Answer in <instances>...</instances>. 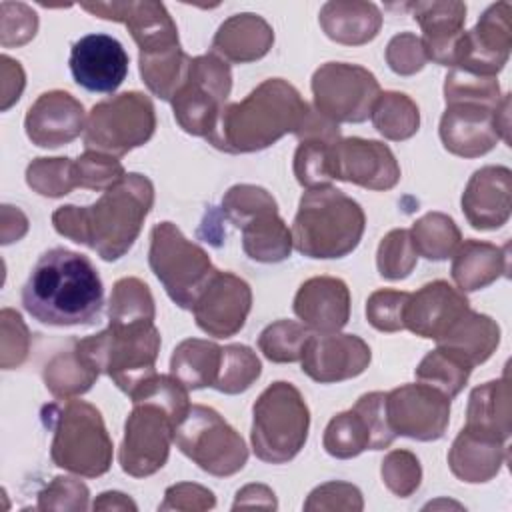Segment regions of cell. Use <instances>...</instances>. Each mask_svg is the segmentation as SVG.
I'll return each instance as SVG.
<instances>
[{"label": "cell", "mask_w": 512, "mask_h": 512, "mask_svg": "<svg viewBox=\"0 0 512 512\" xmlns=\"http://www.w3.org/2000/svg\"><path fill=\"white\" fill-rule=\"evenodd\" d=\"M154 204V184L148 176L130 172L90 206L66 204L54 210V230L94 250L102 260L122 258L136 242L144 218Z\"/></svg>", "instance_id": "obj_1"}, {"label": "cell", "mask_w": 512, "mask_h": 512, "mask_svg": "<svg viewBox=\"0 0 512 512\" xmlns=\"http://www.w3.org/2000/svg\"><path fill=\"white\" fill-rule=\"evenodd\" d=\"M104 288L88 256L68 250H46L22 288V306L48 326H82L100 318Z\"/></svg>", "instance_id": "obj_2"}, {"label": "cell", "mask_w": 512, "mask_h": 512, "mask_svg": "<svg viewBox=\"0 0 512 512\" xmlns=\"http://www.w3.org/2000/svg\"><path fill=\"white\" fill-rule=\"evenodd\" d=\"M308 110L310 106L290 82L268 78L244 100L226 104L206 140L228 154L258 152L282 136L294 134Z\"/></svg>", "instance_id": "obj_3"}, {"label": "cell", "mask_w": 512, "mask_h": 512, "mask_svg": "<svg viewBox=\"0 0 512 512\" xmlns=\"http://www.w3.org/2000/svg\"><path fill=\"white\" fill-rule=\"evenodd\" d=\"M366 216L362 206L342 190L324 184L308 188L292 224V246L308 258H342L362 240Z\"/></svg>", "instance_id": "obj_4"}, {"label": "cell", "mask_w": 512, "mask_h": 512, "mask_svg": "<svg viewBox=\"0 0 512 512\" xmlns=\"http://www.w3.org/2000/svg\"><path fill=\"white\" fill-rule=\"evenodd\" d=\"M40 416L52 428L50 458L56 466L86 478H96L110 470L112 440L96 406L68 398L46 404Z\"/></svg>", "instance_id": "obj_5"}, {"label": "cell", "mask_w": 512, "mask_h": 512, "mask_svg": "<svg viewBox=\"0 0 512 512\" xmlns=\"http://www.w3.org/2000/svg\"><path fill=\"white\" fill-rule=\"evenodd\" d=\"M76 344L128 396L156 374L160 332L154 322L108 324L106 330L78 338Z\"/></svg>", "instance_id": "obj_6"}, {"label": "cell", "mask_w": 512, "mask_h": 512, "mask_svg": "<svg viewBox=\"0 0 512 512\" xmlns=\"http://www.w3.org/2000/svg\"><path fill=\"white\" fill-rule=\"evenodd\" d=\"M308 428L310 410L300 390L290 382H272L252 406L250 442L262 462H290L304 448Z\"/></svg>", "instance_id": "obj_7"}, {"label": "cell", "mask_w": 512, "mask_h": 512, "mask_svg": "<svg viewBox=\"0 0 512 512\" xmlns=\"http://www.w3.org/2000/svg\"><path fill=\"white\" fill-rule=\"evenodd\" d=\"M222 214L242 230L248 258L264 264L282 262L292 252V232L278 214L272 194L254 184H236L222 198Z\"/></svg>", "instance_id": "obj_8"}, {"label": "cell", "mask_w": 512, "mask_h": 512, "mask_svg": "<svg viewBox=\"0 0 512 512\" xmlns=\"http://www.w3.org/2000/svg\"><path fill=\"white\" fill-rule=\"evenodd\" d=\"M148 264L170 300L186 310H192L198 294L216 274L206 250L188 240L172 222L152 228Z\"/></svg>", "instance_id": "obj_9"}, {"label": "cell", "mask_w": 512, "mask_h": 512, "mask_svg": "<svg viewBox=\"0 0 512 512\" xmlns=\"http://www.w3.org/2000/svg\"><path fill=\"white\" fill-rule=\"evenodd\" d=\"M156 130L152 100L142 92H122L92 106L86 128V150L124 156L146 144Z\"/></svg>", "instance_id": "obj_10"}, {"label": "cell", "mask_w": 512, "mask_h": 512, "mask_svg": "<svg viewBox=\"0 0 512 512\" xmlns=\"http://www.w3.org/2000/svg\"><path fill=\"white\" fill-rule=\"evenodd\" d=\"M174 442L204 472L224 478L240 472L248 460L242 436L210 406L192 404L176 428Z\"/></svg>", "instance_id": "obj_11"}, {"label": "cell", "mask_w": 512, "mask_h": 512, "mask_svg": "<svg viewBox=\"0 0 512 512\" xmlns=\"http://www.w3.org/2000/svg\"><path fill=\"white\" fill-rule=\"evenodd\" d=\"M232 90V72L226 60L202 54L190 60L188 72L172 102L178 126L192 134L208 138L220 118Z\"/></svg>", "instance_id": "obj_12"}, {"label": "cell", "mask_w": 512, "mask_h": 512, "mask_svg": "<svg viewBox=\"0 0 512 512\" xmlns=\"http://www.w3.org/2000/svg\"><path fill=\"white\" fill-rule=\"evenodd\" d=\"M132 404L134 408L124 424L118 462L128 476L146 478L166 464L180 418L150 398L132 400Z\"/></svg>", "instance_id": "obj_13"}, {"label": "cell", "mask_w": 512, "mask_h": 512, "mask_svg": "<svg viewBox=\"0 0 512 512\" xmlns=\"http://www.w3.org/2000/svg\"><path fill=\"white\" fill-rule=\"evenodd\" d=\"M314 110L332 122H364L380 96L376 76L358 64L326 62L312 74Z\"/></svg>", "instance_id": "obj_14"}, {"label": "cell", "mask_w": 512, "mask_h": 512, "mask_svg": "<svg viewBox=\"0 0 512 512\" xmlns=\"http://www.w3.org/2000/svg\"><path fill=\"white\" fill-rule=\"evenodd\" d=\"M386 392H368L354 408L336 414L324 430V450L340 460L354 458L364 450L388 448L396 434L386 418Z\"/></svg>", "instance_id": "obj_15"}, {"label": "cell", "mask_w": 512, "mask_h": 512, "mask_svg": "<svg viewBox=\"0 0 512 512\" xmlns=\"http://www.w3.org/2000/svg\"><path fill=\"white\" fill-rule=\"evenodd\" d=\"M384 406L392 432L420 442L442 438L450 422V398L422 382L386 392Z\"/></svg>", "instance_id": "obj_16"}, {"label": "cell", "mask_w": 512, "mask_h": 512, "mask_svg": "<svg viewBox=\"0 0 512 512\" xmlns=\"http://www.w3.org/2000/svg\"><path fill=\"white\" fill-rule=\"evenodd\" d=\"M512 6L510 2L492 4L476 22L472 30H464L456 64L466 72L480 76H496L508 62L512 48Z\"/></svg>", "instance_id": "obj_17"}, {"label": "cell", "mask_w": 512, "mask_h": 512, "mask_svg": "<svg viewBox=\"0 0 512 512\" xmlns=\"http://www.w3.org/2000/svg\"><path fill=\"white\" fill-rule=\"evenodd\" d=\"M80 6L92 16L126 24L140 56H156L180 48L178 28L162 2H84Z\"/></svg>", "instance_id": "obj_18"}, {"label": "cell", "mask_w": 512, "mask_h": 512, "mask_svg": "<svg viewBox=\"0 0 512 512\" xmlns=\"http://www.w3.org/2000/svg\"><path fill=\"white\" fill-rule=\"evenodd\" d=\"M330 178L368 190H390L400 180V166L384 142L340 138L330 150Z\"/></svg>", "instance_id": "obj_19"}, {"label": "cell", "mask_w": 512, "mask_h": 512, "mask_svg": "<svg viewBox=\"0 0 512 512\" xmlns=\"http://www.w3.org/2000/svg\"><path fill=\"white\" fill-rule=\"evenodd\" d=\"M250 308L252 290L248 282L232 272L216 270L198 294L192 312L202 332L214 338H228L244 328Z\"/></svg>", "instance_id": "obj_20"}, {"label": "cell", "mask_w": 512, "mask_h": 512, "mask_svg": "<svg viewBox=\"0 0 512 512\" xmlns=\"http://www.w3.org/2000/svg\"><path fill=\"white\" fill-rule=\"evenodd\" d=\"M372 360L370 346L354 334H312L300 358L302 372L320 384L342 382L362 374Z\"/></svg>", "instance_id": "obj_21"}, {"label": "cell", "mask_w": 512, "mask_h": 512, "mask_svg": "<svg viewBox=\"0 0 512 512\" xmlns=\"http://www.w3.org/2000/svg\"><path fill=\"white\" fill-rule=\"evenodd\" d=\"M124 46L108 34H86L70 48V72L88 92L112 94L128 74Z\"/></svg>", "instance_id": "obj_22"}, {"label": "cell", "mask_w": 512, "mask_h": 512, "mask_svg": "<svg viewBox=\"0 0 512 512\" xmlns=\"http://www.w3.org/2000/svg\"><path fill=\"white\" fill-rule=\"evenodd\" d=\"M500 104V102H498ZM496 106L482 102H450L440 118V140L444 148L462 158H478L500 140Z\"/></svg>", "instance_id": "obj_23"}, {"label": "cell", "mask_w": 512, "mask_h": 512, "mask_svg": "<svg viewBox=\"0 0 512 512\" xmlns=\"http://www.w3.org/2000/svg\"><path fill=\"white\" fill-rule=\"evenodd\" d=\"M86 128V114L80 100L70 92L50 90L36 98L24 118V130L32 144L58 148L72 142Z\"/></svg>", "instance_id": "obj_24"}, {"label": "cell", "mask_w": 512, "mask_h": 512, "mask_svg": "<svg viewBox=\"0 0 512 512\" xmlns=\"http://www.w3.org/2000/svg\"><path fill=\"white\" fill-rule=\"evenodd\" d=\"M470 308L462 290L444 280L424 284L410 294L404 308V328L422 338L438 340Z\"/></svg>", "instance_id": "obj_25"}, {"label": "cell", "mask_w": 512, "mask_h": 512, "mask_svg": "<svg viewBox=\"0 0 512 512\" xmlns=\"http://www.w3.org/2000/svg\"><path fill=\"white\" fill-rule=\"evenodd\" d=\"M512 210V172L506 166L476 170L464 192L462 212L476 230H496L508 222Z\"/></svg>", "instance_id": "obj_26"}, {"label": "cell", "mask_w": 512, "mask_h": 512, "mask_svg": "<svg viewBox=\"0 0 512 512\" xmlns=\"http://www.w3.org/2000/svg\"><path fill=\"white\" fill-rule=\"evenodd\" d=\"M294 314L316 334H334L350 318V290L334 276H314L302 282L294 296Z\"/></svg>", "instance_id": "obj_27"}, {"label": "cell", "mask_w": 512, "mask_h": 512, "mask_svg": "<svg viewBox=\"0 0 512 512\" xmlns=\"http://www.w3.org/2000/svg\"><path fill=\"white\" fill-rule=\"evenodd\" d=\"M412 18L422 28V46L426 58L440 66H454L458 46L464 34L466 4L464 2H412L408 4Z\"/></svg>", "instance_id": "obj_28"}, {"label": "cell", "mask_w": 512, "mask_h": 512, "mask_svg": "<svg viewBox=\"0 0 512 512\" xmlns=\"http://www.w3.org/2000/svg\"><path fill=\"white\" fill-rule=\"evenodd\" d=\"M508 460V446L492 436L462 428L448 452L452 474L468 484L492 480Z\"/></svg>", "instance_id": "obj_29"}, {"label": "cell", "mask_w": 512, "mask_h": 512, "mask_svg": "<svg viewBox=\"0 0 512 512\" xmlns=\"http://www.w3.org/2000/svg\"><path fill=\"white\" fill-rule=\"evenodd\" d=\"M274 44L272 26L258 14L244 12L224 20L212 38V50L222 60L246 64L260 60Z\"/></svg>", "instance_id": "obj_30"}, {"label": "cell", "mask_w": 512, "mask_h": 512, "mask_svg": "<svg viewBox=\"0 0 512 512\" xmlns=\"http://www.w3.org/2000/svg\"><path fill=\"white\" fill-rule=\"evenodd\" d=\"M510 244L496 246L480 240L460 242L452 254V278L462 292H474L490 286L510 270Z\"/></svg>", "instance_id": "obj_31"}, {"label": "cell", "mask_w": 512, "mask_h": 512, "mask_svg": "<svg viewBox=\"0 0 512 512\" xmlns=\"http://www.w3.org/2000/svg\"><path fill=\"white\" fill-rule=\"evenodd\" d=\"M512 390L508 372L498 380L484 382L470 392L464 428L508 442L512 432Z\"/></svg>", "instance_id": "obj_32"}, {"label": "cell", "mask_w": 512, "mask_h": 512, "mask_svg": "<svg viewBox=\"0 0 512 512\" xmlns=\"http://www.w3.org/2000/svg\"><path fill=\"white\" fill-rule=\"evenodd\" d=\"M318 20L330 40L346 46H360L374 40L382 26L378 6L360 0L326 2Z\"/></svg>", "instance_id": "obj_33"}, {"label": "cell", "mask_w": 512, "mask_h": 512, "mask_svg": "<svg viewBox=\"0 0 512 512\" xmlns=\"http://www.w3.org/2000/svg\"><path fill=\"white\" fill-rule=\"evenodd\" d=\"M440 348L460 356L472 368L486 362L500 344V326L486 314L466 310L452 328L436 340Z\"/></svg>", "instance_id": "obj_34"}, {"label": "cell", "mask_w": 512, "mask_h": 512, "mask_svg": "<svg viewBox=\"0 0 512 512\" xmlns=\"http://www.w3.org/2000/svg\"><path fill=\"white\" fill-rule=\"evenodd\" d=\"M222 364V346L202 338L182 340L170 358V374L188 390L214 388Z\"/></svg>", "instance_id": "obj_35"}, {"label": "cell", "mask_w": 512, "mask_h": 512, "mask_svg": "<svg viewBox=\"0 0 512 512\" xmlns=\"http://www.w3.org/2000/svg\"><path fill=\"white\" fill-rule=\"evenodd\" d=\"M102 372L90 362V358L78 348L76 340L72 346L58 352L44 366V384L56 398H76L92 388Z\"/></svg>", "instance_id": "obj_36"}, {"label": "cell", "mask_w": 512, "mask_h": 512, "mask_svg": "<svg viewBox=\"0 0 512 512\" xmlns=\"http://www.w3.org/2000/svg\"><path fill=\"white\" fill-rule=\"evenodd\" d=\"M370 120L374 128L388 140H408L418 132L420 112L416 102L402 92H380L376 98Z\"/></svg>", "instance_id": "obj_37"}, {"label": "cell", "mask_w": 512, "mask_h": 512, "mask_svg": "<svg viewBox=\"0 0 512 512\" xmlns=\"http://www.w3.org/2000/svg\"><path fill=\"white\" fill-rule=\"evenodd\" d=\"M410 238L418 256L436 262L450 258L462 242L456 222L442 212H428L418 218L410 228Z\"/></svg>", "instance_id": "obj_38"}, {"label": "cell", "mask_w": 512, "mask_h": 512, "mask_svg": "<svg viewBox=\"0 0 512 512\" xmlns=\"http://www.w3.org/2000/svg\"><path fill=\"white\" fill-rule=\"evenodd\" d=\"M472 366L446 348L430 350L416 366V380L440 390L450 400L466 386Z\"/></svg>", "instance_id": "obj_39"}, {"label": "cell", "mask_w": 512, "mask_h": 512, "mask_svg": "<svg viewBox=\"0 0 512 512\" xmlns=\"http://www.w3.org/2000/svg\"><path fill=\"white\" fill-rule=\"evenodd\" d=\"M154 318H156L154 298L146 282L134 276H126L112 286V294L108 302L110 324L154 322Z\"/></svg>", "instance_id": "obj_40"}, {"label": "cell", "mask_w": 512, "mask_h": 512, "mask_svg": "<svg viewBox=\"0 0 512 512\" xmlns=\"http://www.w3.org/2000/svg\"><path fill=\"white\" fill-rule=\"evenodd\" d=\"M310 336L312 332L302 322L276 320L260 332L258 348L270 362H298Z\"/></svg>", "instance_id": "obj_41"}, {"label": "cell", "mask_w": 512, "mask_h": 512, "mask_svg": "<svg viewBox=\"0 0 512 512\" xmlns=\"http://www.w3.org/2000/svg\"><path fill=\"white\" fill-rule=\"evenodd\" d=\"M262 374L256 352L244 344H228L222 348V364L214 388L224 394H240L248 390Z\"/></svg>", "instance_id": "obj_42"}, {"label": "cell", "mask_w": 512, "mask_h": 512, "mask_svg": "<svg viewBox=\"0 0 512 512\" xmlns=\"http://www.w3.org/2000/svg\"><path fill=\"white\" fill-rule=\"evenodd\" d=\"M26 184L40 196H48V198L66 196L78 186L74 160L36 158L26 168Z\"/></svg>", "instance_id": "obj_43"}, {"label": "cell", "mask_w": 512, "mask_h": 512, "mask_svg": "<svg viewBox=\"0 0 512 512\" xmlns=\"http://www.w3.org/2000/svg\"><path fill=\"white\" fill-rule=\"evenodd\" d=\"M418 254L414 250L410 230L396 228L390 230L376 252V266L382 278L386 280H402L416 266Z\"/></svg>", "instance_id": "obj_44"}, {"label": "cell", "mask_w": 512, "mask_h": 512, "mask_svg": "<svg viewBox=\"0 0 512 512\" xmlns=\"http://www.w3.org/2000/svg\"><path fill=\"white\" fill-rule=\"evenodd\" d=\"M444 100L450 102H482L496 106L502 100L496 76H480L460 68H452L444 78Z\"/></svg>", "instance_id": "obj_45"}, {"label": "cell", "mask_w": 512, "mask_h": 512, "mask_svg": "<svg viewBox=\"0 0 512 512\" xmlns=\"http://www.w3.org/2000/svg\"><path fill=\"white\" fill-rule=\"evenodd\" d=\"M74 172L80 188L102 192L126 176L124 166L116 160V156L96 150H86L82 156H78L74 160Z\"/></svg>", "instance_id": "obj_46"}, {"label": "cell", "mask_w": 512, "mask_h": 512, "mask_svg": "<svg viewBox=\"0 0 512 512\" xmlns=\"http://www.w3.org/2000/svg\"><path fill=\"white\" fill-rule=\"evenodd\" d=\"M380 472L386 488L400 498L412 496L422 480L420 460L410 450L388 452L382 460Z\"/></svg>", "instance_id": "obj_47"}, {"label": "cell", "mask_w": 512, "mask_h": 512, "mask_svg": "<svg viewBox=\"0 0 512 512\" xmlns=\"http://www.w3.org/2000/svg\"><path fill=\"white\" fill-rule=\"evenodd\" d=\"M410 292L382 288L368 296L366 318L380 332L404 330V308Z\"/></svg>", "instance_id": "obj_48"}, {"label": "cell", "mask_w": 512, "mask_h": 512, "mask_svg": "<svg viewBox=\"0 0 512 512\" xmlns=\"http://www.w3.org/2000/svg\"><path fill=\"white\" fill-rule=\"evenodd\" d=\"M0 14V44L4 48L22 46L34 38L38 30V16L30 6L22 2H2Z\"/></svg>", "instance_id": "obj_49"}, {"label": "cell", "mask_w": 512, "mask_h": 512, "mask_svg": "<svg viewBox=\"0 0 512 512\" xmlns=\"http://www.w3.org/2000/svg\"><path fill=\"white\" fill-rule=\"evenodd\" d=\"M88 488L76 478L56 476L40 494L38 510H86L88 508Z\"/></svg>", "instance_id": "obj_50"}, {"label": "cell", "mask_w": 512, "mask_h": 512, "mask_svg": "<svg viewBox=\"0 0 512 512\" xmlns=\"http://www.w3.org/2000/svg\"><path fill=\"white\" fill-rule=\"evenodd\" d=\"M386 62L392 72L400 76H412L428 62L420 36L412 32L396 34L386 46Z\"/></svg>", "instance_id": "obj_51"}, {"label": "cell", "mask_w": 512, "mask_h": 512, "mask_svg": "<svg viewBox=\"0 0 512 512\" xmlns=\"http://www.w3.org/2000/svg\"><path fill=\"white\" fill-rule=\"evenodd\" d=\"M0 326H2V358L0 364L4 370L20 366L28 354V328L22 322V316L12 308H4L0 312Z\"/></svg>", "instance_id": "obj_52"}, {"label": "cell", "mask_w": 512, "mask_h": 512, "mask_svg": "<svg viewBox=\"0 0 512 512\" xmlns=\"http://www.w3.org/2000/svg\"><path fill=\"white\" fill-rule=\"evenodd\" d=\"M362 494L348 482H326L314 488L304 502V510H362Z\"/></svg>", "instance_id": "obj_53"}, {"label": "cell", "mask_w": 512, "mask_h": 512, "mask_svg": "<svg viewBox=\"0 0 512 512\" xmlns=\"http://www.w3.org/2000/svg\"><path fill=\"white\" fill-rule=\"evenodd\" d=\"M214 504H216V498L208 488H204L200 484H192V482H180L166 490L160 510H192V512H196V510H210V508H214Z\"/></svg>", "instance_id": "obj_54"}, {"label": "cell", "mask_w": 512, "mask_h": 512, "mask_svg": "<svg viewBox=\"0 0 512 512\" xmlns=\"http://www.w3.org/2000/svg\"><path fill=\"white\" fill-rule=\"evenodd\" d=\"M2 68H0V86H2V110H8L14 102H18L22 90H24V70L18 60H12L10 56L0 58Z\"/></svg>", "instance_id": "obj_55"}, {"label": "cell", "mask_w": 512, "mask_h": 512, "mask_svg": "<svg viewBox=\"0 0 512 512\" xmlns=\"http://www.w3.org/2000/svg\"><path fill=\"white\" fill-rule=\"evenodd\" d=\"M136 510V504L122 492H102L96 502L94 510Z\"/></svg>", "instance_id": "obj_56"}]
</instances>
